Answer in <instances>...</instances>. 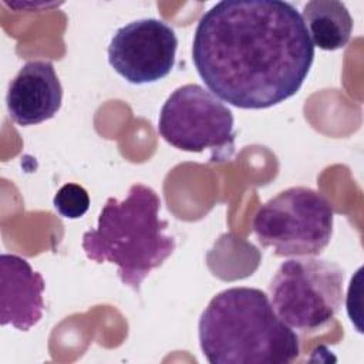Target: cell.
Wrapping results in <instances>:
<instances>
[{
    "mask_svg": "<svg viewBox=\"0 0 364 364\" xmlns=\"http://www.w3.org/2000/svg\"><path fill=\"white\" fill-rule=\"evenodd\" d=\"M193 65L222 101L264 109L296 95L314 61L299 10L282 0H223L200 17Z\"/></svg>",
    "mask_w": 364,
    "mask_h": 364,
    "instance_id": "obj_1",
    "label": "cell"
},
{
    "mask_svg": "<svg viewBox=\"0 0 364 364\" xmlns=\"http://www.w3.org/2000/svg\"><path fill=\"white\" fill-rule=\"evenodd\" d=\"M198 336L210 364H286L300 354L297 334L255 287H230L213 296L200 314Z\"/></svg>",
    "mask_w": 364,
    "mask_h": 364,
    "instance_id": "obj_2",
    "label": "cell"
},
{
    "mask_svg": "<svg viewBox=\"0 0 364 364\" xmlns=\"http://www.w3.org/2000/svg\"><path fill=\"white\" fill-rule=\"evenodd\" d=\"M161 199L142 183H135L124 200L108 198L97 226L82 235L87 257L114 263L121 282L139 291L144 279L173 253L176 242L165 235L168 220L159 219Z\"/></svg>",
    "mask_w": 364,
    "mask_h": 364,
    "instance_id": "obj_3",
    "label": "cell"
},
{
    "mask_svg": "<svg viewBox=\"0 0 364 364\" xmlns=\"http://www.w3.org/2000/svg\"><path fill=\"white\" fill-rule=\"evenodd\" d=\"M333 222V206L321 192L291 186L259 208L253 232L276 256H317L331 240Z\"/></svg>",
    "mask_w": 364,
    "mask_h": 364,
    "instance_id": "obj_4",
    "label": "cell"
},
{
    "mask_svg": "<svg viewBox=\"0 0 364 364\" xmlns=\"http://www.w3.org/2000/svg\"><path fill=\"white\" fill-rule=\"evenodd\" d=\"M344 270L334 262L301 256L283 262L269 283L276 314L291 328H321L340 311Z\"/></svg>",
    "mask_w": 364,
    "mask_h": 364,
    "instance_id": "obj_5",
    "label": "cell"
},
{
    "mask_svg": "<svg viewBox=\"0 0 364 364\" xmlns=\"http://www.w3.org/2000/svg\"><path fill=\"white\" fill-rule=\"evenodd\" d=\"M232 111L199 84L178 87L164 102L158 132L186 152L210 151V161L230 159L235 151Z\"/></svg>",
    "mask_w": 364,
    "mask_h": 364,
    "instance_id": "obj_6",
    "label": "cell"
},
{
    "mask_svg": "<svg viewBox=\"0 0 364 364\" xmlns=\"http://www.w3.org/2000/svg\"><path fill=\"white\" fill-rule=\"evenodd\" d=\"M175 31L158 18H141L119 27L108 46V63L131 84L165 78L176 60Z\"/></svg>",
    "mask_w": 364,
    "mask_h": 364,
    "instance_id": "obj_7",
    "label": "cell"
},
{
    "mask_svg": "<svg viewBox=\"0 0 364 364\" xmlns=\"http://www.w3.org/2000/svg\"><path fill=\"white\" fill-rule=\"evenodd\" d=\"M63 102V87L50 61L26 63L9 84L6 105L11 121L21 127L53 118Z\"/></svg>",
    "mask_w": 364,
    "mask_h": 364,
    "instance_id": "obj_8",
    "label": "cell"
},
{
    "mask_svg": "<svg viewBox=\"0 0 364 364\" xmlns=\"http://www.w3.org/2000/svg\"><path fill=\"white\" fill-rule=\"evenodd\" d=\"M43 276L21 256L0 255V324L28 331L44 310Z\"/></svg>",
    "mask_w": 364,
    "mask_h": 364,
    "instance_id": "obj_9",
    "label": "cell"
},
{
    "mask_svg": "<svg viewBox=\"0 0 364 364\" xmlns=\"http://www.w3.org/2000/svg\"><path fill=\"white\" fill-rule=\"evenodd\" d=\"M314 47L324 51L347 46L353 33V17L344 3L337 0L307 1L300 14Z\"/></svg>",
    "mask_w": 364,
    "mask_h": 364,
    "instance_id": "obj_10",
    "label": "cell"
},
{
    "mask_svg": "<svg viewBox=\"0 0 364 364\" xmlns=\"http://www.w3.org/2000/svg\"><path fill=\"white\" fill-rule=\"evenodd\" d=\"M54 209L67 219L84 216L90 208L88 192L78 183L63 185L53 198Z\"/></svg>",
    "mask_w": 364,
    "mask_h": 364,
    "instance_id": "obj_11",
    "label": "cell"
}]
</instances>
